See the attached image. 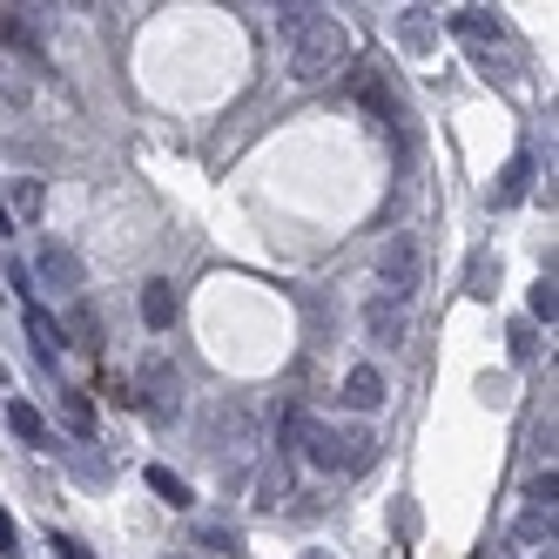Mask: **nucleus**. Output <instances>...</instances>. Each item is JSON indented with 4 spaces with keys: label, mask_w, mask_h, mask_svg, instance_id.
I'll list each match as a JSON object with an SVG mask.
<instances>
[{
    "label": "nucleus",
    "mask_w": 559,
    "mask_h": 559,
    "mask_svg": "<svg viewBox=\"0 0 559 559\" xmlns=\"http://www.w3.org/2000/svg\"><path fill=\"white\" fill-rule=\"evenodd\" d=\"M297 431H304V459H310L317 472H337V425H317V418H304Z\"/></svg>",
    "instance_id": "13"
},
{
    "label": "nucleus",
    "mask_w": 559,
    "mask_h": 559,
    "mask_svg": "<svg viewBox=\"0 0 559 559\" xmlns=\"http://www.w3.org/2000/svg\"><path fill=\"white\" fill-rule=\"evenodd\" d=\"M526 189H533V155L519 148L512 163H506V176H499V203H519V195H526Z\"/></svg>",
    "instance_id": "17"
},
{
    "label": "nucleus",
    "mask_w": 559,
    "mask_h": 559,
    "mask_svg": "<svg viewBox=\"0 0 559 559\" xmlns=\"http://www.w3.org/2000/svg\"><path fill=\"white\" fill-rule=\"evenodd\" d=\"M135 384H142V405H148V418H176L182 412V378H176V365L169 357H142V371H135Z\"/></svg>",
    "instance_id": "3"
},
{
    "label": "nucleus",
    "mask_w": 559,
    "mask_h": 559,
    "mask_svg": "<svg viewBox=\"0 0 559 559\" xmlns=\"http://www.w3.org/2000/svg\"><path fill=\"white\" fill-rule=\"evenodd\" d=\"M452 34H459L465 48H478L486 61H492V55L506 48V27H499V21H492L486 8H459V14H452Z\"/></svg>",
    "instance_id": "6"
},
{
    "label": "nucleus",
    "mask_w": 559,
    "mask_h": 559,
    "mask_svg": "<svg viewBox=\"0 0 559 559\" xmlns=\"http://www.w3.org/2000/svg\"><path fill=\"white\" fill-rule=\"evenodd\" d=\"M8 425H14V431L27 438V445H34V452H55V431H48V418H41V412H34V405H27V397H8Z\"/></svg>",
    "instance_id": "12"
},
{
    "label": "nucleus",
    "mask_w": 559,
    "mask_h": 559,
    "mask_svg": "<svg viewBox=\"0 0 559 559\" xmlns=\"http://www.w3.org/2000/svg\"><path fill=\"white\" fill-rule=\"evenodd\" d=\"M276 34H284V61H290V82L297 88L331 82V74L350 61V34L324 8H284V14H276Z\"/></svg>",
    "instance_id": "1"
},
{
    "label": "nucleus",
    "mask_w": 559,
    "mask_h": 559,
    "mask_svg": "<svg viewBox=\"0 0 559 559\" xmlns=\"http://www.w3.org/2000/svg\"><path fill=\"white\" fill-rule=\"evenodd\" d=\"M41 210H48V182L41 176H14L8 182V195H0V229H34L41 223Z\"/></svg>",
    "instance_id": "4"
},
{
    "label": "nucleus",
    "mask_w": 559,
    "mask_h": 559,
    "mask_svg": "<svg viewBox=\"0 0 559 559\" xmlns=\"http://www.w3.org/2000/svg\"><path fill=\"white\" fill-rule=\"evenodd\" d=\"M48 546H55V559H95V552H88V546H82V539H68V533H55V539H48Z\"/></svg>",
    "instance_id": "23"
},
{
    "label": "nucleus",
    "mask_w": 559,
    "mask_h": 559,
    "mask_svg": "<svg viewBox=\"0 0 559 559\" xmlns=\"http://www.w3.org/2000/svg\"><path fill=\"white\" fill-rule=\"evenodd\" d=\"M465 290H472V297H492V290H499V257L478 250V257H472V284H465Z\"/></svg>",
    "instance_id": "19"
},
{
    "label": "nucleus",
    "mask_w": 559,
    "mask_h": 559,
    "mask_svg": "<svg viewBox=\"0 0 559 559\" xmlns=\"http://www.w3.org/2000/svg\"><path fill=\"white\" fill-rule=\"evenodd\" d=\"M216 438H223V452L243 465V459H250V445H257V418H250V405H229V412L216 418Z\"/></svg>",
    "instance_id": "8"
},
{
    "label": "nucleus",
    "mask_w": 559,
    "mask_h": 559,
    "mask_svg": "<svg viewBox=\"0 0 559 559\" xmlns=\"http://www.w3.org/2000/svg\"><path fill=\"white\" fill-rule=\"evenodd\" d=\"M425 276V257H418V236H391L384 257H378V284H384V304H405Z\"/></svg>",
    "instance_id": "2"
},
{
    "label": "nucleus",
    "mask_w": 559,
    "mask_h": 559,
    "mask_svg": "<svg viewBox=\"0 0 559 559\" xmlns=\"http://www.w3.org/2000/svg\"><path fill=\"white\" fill-rule=\"evenodd\" d=\"M0 41H14V48H34V34H27V21H21V14H8V8H0Z\"/></svg>",
    "instance_id": "22"
},
{
    "label": "nucleus",
    "mask_w": 559,
    "mask_h": 559,
    "mask_svg": "<svg viewBox=\"0 0 559 559\" xmlns=\"http://www.w3.org/2000/svg\"><path fill=\"white\" fill-rule=\"evenodd\" d=\"M512 559H552V519H539V512H526L512 526Z\"/></svg>",
    "instance_id": "10"
},
{
    "label": "nucleus",
    "mask_w": 559,
    "mask_h": 559,
    "mask_svg": "<svg viewBox=\"0 0 559 559\" xmlns=\"http://www.w3.org/2000/svg\"><path fill=\"white\" fill-rule=\"evenodd\" d=\"M310 559H331V552H310Z\"/></svg>",
    "instance_id": "26"
},
{
    "label": "nucleus",
    "mask_w": 559,
    "mask_h": 559,
    "mask_svg": "<svg viewBox=\"0 0 559 559\" xmlns=\"http://www.w3.org/2000/svg\"><path fill=\"white\" fill-rule=\"evenodd\" d=\"M512 357H533V324H512Z\"/></svg>",
    "instance_id": "25"
},
{
    "label": "nucleus",
    "mask_w": 559,
    "mask_h": 559,
    "mask_svg": "<svg viewBox=\"0 0 559 559\" xmlns=\"http://www.w3.org/2000/svg\"><path fill=\"white\" fill-rule=\"evenodd\" d=\"M552 492H559V478H552V465H546L533 486H526V499H533V512H539V519H552Z\"/></svg>",
    "instance_id": "20"
},
{
    "label": "nucleus",
    "mask_w": 559,
    "mask_h": 559,
    "mask_svg": "<svg viewBox=\"0 0 559 559\" xmlns=\"http://www.w3.org/2000/svg\"><path fill=\"white\" fill-rule=\"evenodd\" d=\"M384 391H391V384H384L378 365H357V371L344 378V405H350V412H378V405H384Z\"/></svg>",
    "instance_id": "9"
},
{
    "label": "nucleus",
    "mask_w": 559,
    "mask_h": 559,
    "mask_svg": "<svg viewBox=\"0 0 559 559\" xmlns=\"http://www.w3.org/2000/svg\"><path fill=\"white\" fill-rule=\"evenodd\" d=\"M27 337H34V350H41V365L61 357V324H55L48 310H27Z\"/></svg>",
    "instance_id": "15"
},
{
    "label": "nucleus",
    "mask_w": 559,
    "mask_h": 559,
    "mask_svg": "<svg viewBox=\"0 0 559 559\" xmlns=\"http://www.w3.org/2000/svg\"><path fill=\"white\" fill-rule=\"evenodd\" d=\"M405 331H412V317H405V304H384V297H371L365 304V337L371 344H405Z\"/></svg>",
    "instance_id": "7"
},
{
    "label": "nucleus",
    "mask_w": 559,
    "mask_h": 559,
    "mask_svg": "<svg viewBox=\"0 0 559 559\" xmlns=\"http://www.w3.org/2000/svg\"><path fill=\"white\" fill-rule=\"evenodd\" d=\"M55 405H61V418L82 431V438L95 431V412H88V397H82V391H55Z\"/></svg>",
    "instance_id": "18"
},
{
    "label": "nucleus",
    "mask_w": 559,
    "mask_h": 559,
    "mask_svg": "<svg viewBox=\"0 0 559 559\" xmlns=\"http://www.w3.org/2000/svg\"><path fill=\"white\" fill-rule=\"evenodd\" d=\"M176 559H189V552H176Z\"/></svg>",
    "instance_id": "27"
},
{
    "label": "nucleus",
    "mask_w": 559,
    "mask_h": 559,
    "mask_svg": "<svg viewBox=\"0 0 559 559\" xmlns=\"http://www.w3.org/2000/svg\"><path fill=\"white\" fill-rule=\"evenodd\" d=\"M533 317H539V324H552V317H559V290H552V276H539V284H533Z\"/></svg>",
    "instance_id": "21"
},
{
    "label": "nucleus",
    "mask_w": 559,
    "mask_h": 559,
    "mask_svg": "<svg viewBox=\"0 0 559 559\" xmlns=\"http://www.w3.org/2000/svg\"><path fill=\"white\" fill-rule=\"evenodd\" d=\"M148 492H155V499H169L176 512H182V506H195V492H189V478H176L169 465H148Z\"/></svg>",
    "instance_id": "16"
},
{
    "label": "nucleus",
    "mask_w": 559,
    "mask_h": 559,
    "mask_svg": "<svg viewBox=\"0 0 559 559\" xmlns=\"http://www.w3.org/2000/svg\"><path fill=\"white\" fill-rule=\"evenodd\" d=\"M176 310H182V304H176V290H169V276H148V284H142V324H148V331H169Z\"/></svg>",
    "instance_id": "11"
},
{
    "label": "nucleus",
    "mask_w": 559,
    "mask_h": 559,
    "mask_svg": "<svg viewBox=\"0 0 559 559\" xmlns=\"http://www.w3.org/2000/svg\"><path fill=\"white\" fill-rule=\"evenodd\" d=\"M34 276H41L48 290H61V297H82V257L61 250V243H41V250H34Z\"/></svg>",
    "instance_id": "5"
},
{
    "label": "nucleus",
    "mask_w": 559,
    "mask_h": 559,
    "mask_svg": "<svg viewBox=\"0 0 559 559\" xmlns=\"http://www.w3.org/2000/svg\"><path fill=\"white\" fill-rule=\"evenodd\" d=\"M371 445H378V438L365 425H344L337 431V472H365L371 465Z\"/></svg>",
    "instance_id": "14"
},
{
    "label": "nucleus",
    "mask_w": 559,
    "mask_h": 559,
    "mask_svg": "<svg viewBox=\"0 0 559 559\" xmlns=\"http://www.w3.org/2000/svg\"><path fill=\"white\" fill-rule=\"evenodd\" d=\"M14 546H21V526L8 519V506H0V552H14Z\"/></svg>",
    "instance_id": "24"
}]
</instances>
